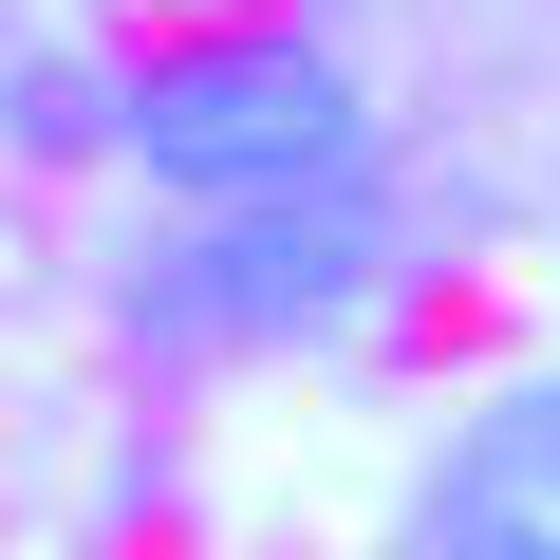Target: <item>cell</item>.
<instances>
[{
  "label": "cell",
  "mask_w": 560,
  "mask_h": 560,
  "mask_svg": "<svg viewBox=\"0 0 560 560\" xmlns=\"http://www.w3.org/2000/svg\"><path fill=\"white\" fill-rule=\"evenodd\" d=\"M113 150L168 206H300V187H374V113L318 38H187L131 75Z\"/></svg>",
  "instance_id": "6da1fadb"
},
{
  "label": "cell",
  "mask_w": 560,
  "mask_h": 560,
  "mask_svg": "<svg viewBox=\"0 0 560 560\" xmlns=\"http://www.w3.org/2000/svg\"><path fill=\"white\" fill-rule=\"evenodd\" d=\"M393 280L374 187H300V206H187V243L131 261V318L150 337H318Z\"/></svg>",
  "instance_id": "7a4b0ae2"
},
{
  "label": "cell",
  "mask_w": 560,
  "mask_h": 560,
  "mask_svg": "<svg viewBox=\"0 0 560 560\" xmlns=\"http://www.w3.org/2000/svg\"><path fill=\"white\" fill-rule=\"evenodd\" d=\"M430 541L448 560H560V374L486 393L430 467Z\"/></svg>",
  "instance_id": "3957f363"
},
{
  "label": "cell",
  "mask_w": 560,
  "mask_h": 560,
  "mask_svg": "<svg viewBox=\"0 0 560 560\" xmlns=\"http://www.w3.org/2000/svg\"><path fill=\"white\" fill-rule=\"evenodd\" d=\"M94 113H131V94H94V75H57V57H38V75H20V150H75V131H94Z\"/></svg>",
  "instance_id": "277c9868"
}]
</instances>
